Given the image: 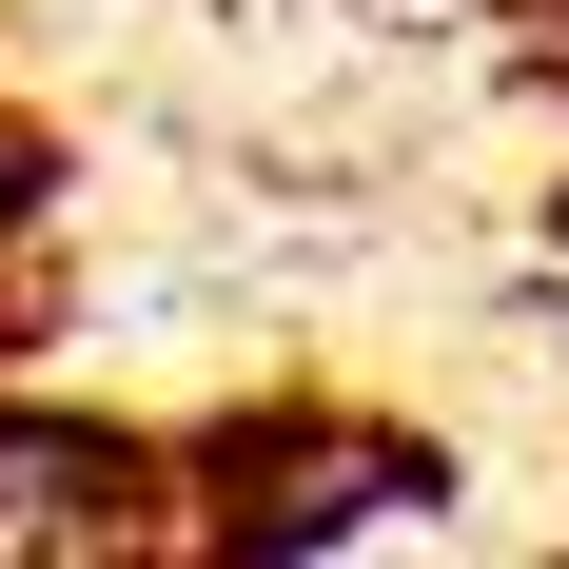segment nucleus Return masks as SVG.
I'll list each match as a JSON object with an SVG mask.
<instances>
[{
	"label": "nucleus",
	"mask_w": 569,
	"mask_h": 569,
	"mask_svg": "<svg viewBox=\"0 0 569 569\" xmlns=\"http://www.w3.org/2000/svg\"><path fill=\"white\" fill-rule=\"evenodd\" d=\"M197 530L217 550H393V530H452V452L393 412H256L197 452Z\"/></svg>",
	"instance_id": "nucleus-1"
},
{
	"label": "nucleus",
	"mask_w": 569,
	"mask_h": 569,
	"mask_svg": "<svg viewBox=\"0 0 569 569\" xmlns=\"http://www.w3.org/2000/svg\"><path fill=\"white\" fill-rule=\"evenodd\" d=\"M59 491H138V452H118V432H20V412H0V550L99 530V511H59Z\"/></svg>",
	"instance_id": "nucleus-2"
}]
</instances>
